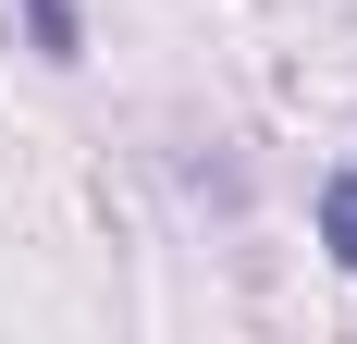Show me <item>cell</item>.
Segmentation results:
<instances>
[{"mask_svg":"<svg viewBox=\"0 0 357 344\" xmlns=\"http://www.w3.org/2000/svg\"><path fill=\"white\" fill-rule=\"evenodd\" d=\"M321 246H333V271H357V172L321 185Z\"/></svg>","mask_w":357,"mask_h":344,"instance_id":"1","label":"cell"},{"mask_svg":"<svg viewBox=\"0 0 357 344\" xmlns=\"http://www.w3.org/2000/svg\"><path fill=\"white\" fill-rule=\"evenodd\" d=\"M25 25H37V49H50V62H74V0H25Z\"/></svg>","mask_w":357,"mask_h":344,"instance_id":"2","label":"cell"}]
</instances>
